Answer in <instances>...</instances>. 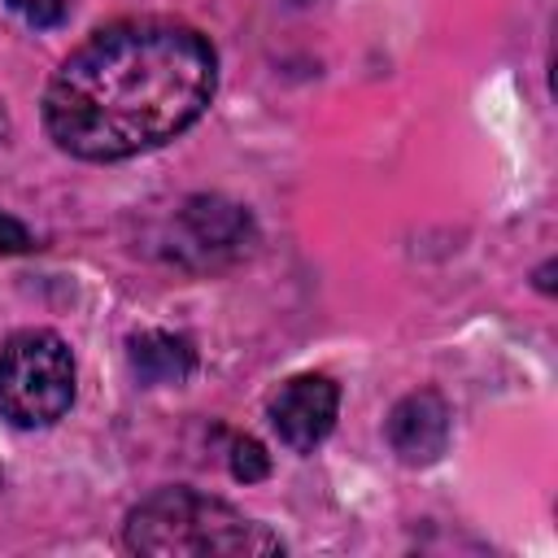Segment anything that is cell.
Wrapping results in <instances>:
<instances>
[{
	"instance_id": "obj_1",
	"label": "cell",
	"mask_w": 558,
	"mask_h": 558,
	"mask_svg": "<svg viewBox=\"0 0 558 558\" xmlns=\"http://www.w3.org/2000/svg\"><path fill=\"white\" fill-rule=\"evenodd\" d=\"M218 52L174 17H122L92 31L48 78V140L78 161H126L170 144L209 109Z\"/></svg>"
},
{
	"instance_id": "obj_2",
	"label": "cell",
	"mask_w": 558,
	"mask_h": 558,
	"mask_svg": "<svg viewBox=\"0 0 558 558\" xmlns=\"http://www.w3.org/2000/svg\"><path fill=\"white\" fill-rule=\"evenodd\" d=\"M122 545L140 558H262L283 554V541L235 510L222 497L170 484L131 506L122 523Z\"/></svg>"
},
{
	"instance_id": "obj_3",
	"label": "cell",
	"mask_w": 558,
	"mask_h": 558,
	"mask_svg": "<svg viewBox=\"0 0 558 558\" xmlns=\"http://www.w3.org/2000/svg\"><path fill=\"white\" fill-rule=\"evenodd\" d=\"M74 405V353L48 327H22L0 344V418L22 432L52 427Z\"/></svg>"
},
{
	"instance_id": "obj_4",
	"label": "cell",
	"mask_w": 558,
	"mask_h": 558,
	"mask_svg": "<svg viewBox=\"0 0 558 558\" xmlns=\"http://www.w3.org/2000/svg\"><path fill=\"white\" fill-rule=\"evenodd\" d=\"M166 253L183 266V270H196V275H214V270H227L235 262H244L253 248H257V222L244 205L227 201V196H214V192H201V196H187L174 218H170V235H166Z\"/></svg>"
},
{
	"instance_id": "obj_5",
	"label": "cell",
	"mask_w": 558,
	"mask_h": 558,
	"mask_svg": "<svg viewBox=\"0 0 558 558\" xmlns=\"http://www.w3.org/2000/svg\"><path fill=\"white\" fill-rule=\"evenodd\" d=\"M270 427L279 436V445H288L292 453H314L340 414V384L323 371H305L292 375L288 384H279V392L270 397Z\"/></svg>"
},
{
	"instance_id": "obj_6",
	"label": "cell",
	"mask_w": 558,
	"mask_h": 558,
	"mask_svg": "<svg viewBox=\"0 0 558 558\" xmlns=\"http://www.w3.org/2000/svg\"><path fill=\"white\" fill-rule=\"evenodd\" d=\"M449 432H453V414H449V401L436 388L405 392L388 410V423H384L388 449L405 466H432V462H440L445 449H449Z\"/></svg>"
},
{
	"instance_id": "obj_7",
	"label": "cell",
	"mask_w": 558,
	"mask_h": 558,
	"mask_svg": "<svg viewBox=\"0 0 558 558\" xmlns=\"http://www.w3.org/2000/svg\"><path fill=\"white\" fill-rule=\"evenodd\" d=\"M126 357H131V371L144 388L187 384L196 371V344L183 331H161V327L135 331L126 340Z\"/></svg>"
},
{
	"instance_id": "obj_8",
	"label": "cell",
	"mask_w": 558,
	"mask_h": 558,
	"mask_svg": "<svg viewBox=\"0 0 558 558\" xmlns=\"http://www.w3.org/2000/svg\"><path fill=\"white\" fill-rule=\"evenodd\" d=\"M231 475H235L240 484L266 480V475H270V453H266L253 436H235V440H231Z\"/></svg>"
},
{
	"instance_id": "obj_9",
	"label": "cell",
	"mask_w": 558,
	"mask_h": 558,
	"mask_svg": "<svg viewBox=\"0 0 558 558\" xmlns=\"http://www.w3.org/2000/svg\"><path fill=\"white\" fill-rule=\"evenodd\" d=\"M26 26H39V31H52V26H61L70 13H74V4L78 0H4Z\"/></svg>"
},
{
	"instance_id": "obj_10",
	"label": "cell",
	"mask_w": 558,
	"mask_h": 558,
	"mask_svg": "<svg viewBox=\"0 0 558 558\" xmlns=\"http://www.w3.org/2000/svg\"><path fill=\"white\" fill-rule=\"evenodd\" d=\"M35 240H31V231L17 222V218H9V214H0V253H26Z\"/></svg>"
},
{
	"instance_id": "obj_11",
	"label": "cell",
	"mask_w": 558,
	"mask_h": 558,
	"mask_svg": "<svg viewBox=\"0 0 558 558\" xmlns=\"http://www.w3.org/2000/svg\"><path fill=\"white\" fill-rule=\"evenodd\" d=\"M536 288H541V292H549V262L536 270Z\"/></svg>"
},
{
	"instance_id": "obj_12",
	"label": "cell",
	"mask_w": 558,
	"mask_h": 558,
	"mask_svg": "<svg viewBox=\"0 0 558 558\" xmlns=\"http://www.w3.org/2000/svg\"><path fill=\"white\" fill-rule=\"evenodd\" d=\"M9 135V113H4V105H0V140Z\"/></svg>"
}]
</instances>
